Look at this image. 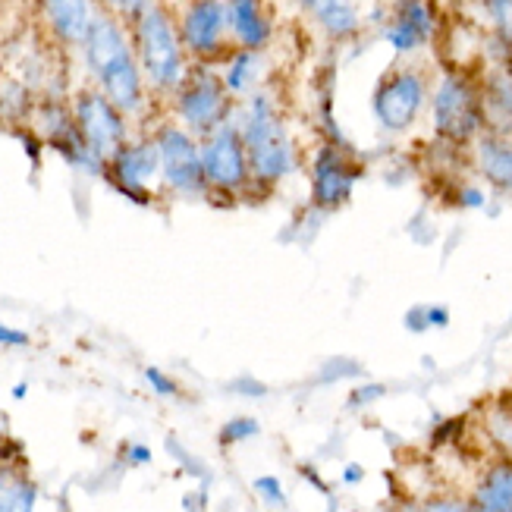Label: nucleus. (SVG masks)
<instances>
[{"instance_id":"f257e3e1","label":"nucleus","mask_w":512,"mask_h":512,"mask_svg":"<svg viewBox=\"0 0 512 512\" xmlns=\"http://www.w3.org/2000/svg\"><path fill=\"white\" fill-rule=\"evenodd\" d=\"M79 57L88 82L114 101L132 123H142L148 117V107L154 104V98L145 85L126 19L98 7L92 26H88L79 44Z\"/></svg>"},{"instance_id":"f03ea898","label":"nucleus","mask_w":512,"mask_h":512,"mask_svg":"<svg viewBox=\"0 0 512 512\" xmlns=\"http://www.w3.org/2000/svg\"><path fill=\"white\" fill-rule=\"evenodd\" d=\"M236 126L249 151L255 176V192L271 195L305 167V154L289 126L286 107L271 85L258 88L255 95L236 104Z\"/></svg>"},{"instance_id":"7ed1b4c3","label":"nucleus","mask_w":512,"mask_h":512,"mask_svg":"<svg viewBox=\"0 0 512 512\" xmlns=\"http://www.w3.org/2000/svg\"><path fill=\"white\" fill-rule=\"evenodd\" d=\"M129 35L151 98L158 104H167L192 66L173 7L164 4V0H154V4L129 19Z\"/></svg>"},{"instance_id":"20e7f679","label":"nucleus","mask_w":512,"mask_h":512,"mask_svg":"<svg viewBox=\"0 0 512 512\" xmlns=\"http://www.w3.org/2000/svg\"><path fill=\"white\" fill-rule=\"evenodd\" d=\"M431 139L456 148H469L487 129L481 70L465 63H450L434 76L428 101Z\"/></svg>"},{"instance_id":"39448f33","label":"nucleus","mask_w":512,"mask_h":512,"mask_svg":"<svg viewBox=\"0 0 512 512\" xmlns=\"http://www.w3.org/2000/svg\"><path fill=\"white\" fill-rule=\"evenodd\" d=\"M434 76L415 57H399L381 73L371 92V117L387 136H406L428 114Z\"/></svg>"},{"instance_id":"423d86ee","label":"nucleus","mask_w":512,"mask_h":512,"mask_svg":"<svg viewBox=\"0 0 512 512\" xmlns=\"http://www.w3.org/2000/svg\"><path fill=\"white\" fill-rule=\"evenodd\" d=\"M236 104L239 101L230 95V88L224 85V76H220L217 66L192 63L186 79L167 101V110L176 123L202 139L217 126H224L236 117Z\"/></svg>"},{"instance_id":"0eeeda50","label":"nucleus","mask_w":512,"mask_h":512,"mask_svg":"<svg viewBox=\"0 0 512 512\" xmlns=\"http://www.w3.org/2000/svg\"><path fill=\"white\" fill-rule=\"evenodd\" d=\"M202 170H205V186L211 202L236 205L255 192L249 151L246 142H242L236 120L202 136Z\"/></svg>"},{"instance_id":"6e6552de","label":"nucleus","mask_w":512,"mask_h":512,"mask_svg":"<svg viewBox=\"0 0 512 512\" xmlns=\"http://www.w3.org/2000/svg\"><path fill=\"white\" fill-rule=\"evenodd\" d=\"M308 167V205L321 214H337L349 205V198L365 176V164L349 142L321 139L305 158Z\"/></svg>"},{"instance_id":"1a4fd4ad","label":"nucleus","mask_w":512,"mask_h":512,"mask_svg":"<svg viewBox=\"0 0 512 512\" xmlns=\"http://www.w3.org/2000/svg\"><path fill=\"white\" fill-rule=\"evenodd\" d=\"M161 154V186L173 198H208L202 170V139L180 126L173 117L158 120L151 129Z\"/></svg>"},{"instance_id":"9d476101","label":"nucleus","mask_w":512,"mask_h":512,"mask_svg":"<svg viewBox=\"0 0 512 512\" xmlns=\"http://www.w3.org/2000/svg\"><path fill=\"white\" fill-rule=\"evenodd\" d=\"M104 180L123 198H129V202H136L142 208L158 202L164 195L161 154H158V145H154V136L148 129L132 132V136L110 154L104 164Z\"/></svg>"},{"instance_id":"9b49d317","label":"nucleus","mask_w":512,"mask_h":512,"mask_svg":"<svg viewBox=\"0 0 512 512\" xmlns=\"http://www.w3.org/2000/svg\"><path fill=\"white\" fill-rule=\"evenodd\" d=\"M173 13L192 63L220 66L236 48L224 0H183L180 7H173Z\"/></svg>"},{"instance_id":"f8f14e48","label":"nucleus","mask_w":512,"mask_h":512,"mask_svg":"<svg viewBox=\"0 0 512 512\" xmlns=\"http://www.w3.org/2000/svg\"><path fill=\"white\" fill-rule=\"evenodd\" d=\"M70 107H73L76 126L82 132L88 151H92L101 164H107L110 154L136 132L132 129V120L104 92H98L92 82L76 88L70 98Z\"/></svg>"},{"instance_id":"ddd939ff","label":"nucleus","mask_w":512,"mask_h":512,"mask_svg":"<svg viewBox=\"0 0 512 512\" xmlns=\"http://www.w3.org/2000/svg\"><path fill=\"white\" fill-rule=\"evenodd\" d=\"M440 35V13L434 0H390L381 22V38L396 57L425 54Z\"/></svg>"},{"instance_id":"4468645a","label":"nucleus","mask_w":512,"mask_h":512,"mask_svg":"<svg viewBox=\"0 0 512 512\" xmlns=\"http://www.w3.org/2000/svg\"><path fill=\"white\" fill-rule=\"evenodd\" d=\"M293 7L330 44H349L368 29L362 0H293Z\"/></svg>"},{"instance_id":"2eb2a0df","label":"nucleus","mask_w":512,"mask_h":512,"mask_svg":"<svg viewBox=\"0 0 512 512\" xmlns=\"http://www.w3.org/2000/svg\"><path fill=\"white\" fill-rule=\"evenodd\" d=\"M469 167L484 189L512 198V132L484 129L469 145Z\"/></svg>"},{"instance_id":"dca6fc26","label":"nucleus","mask_w":512,"mask_h":512,"mask_svg":"<svg viewBox=\"0 0 512 512\" xmlns=\"http://www.w3.org/2000/svg\"><path fill=\"white\" fill-rule=\"evenodd\" d=\"M236 48L271 51L277 41V16L271 0H224Z\"/></svg>"},{"instance_id":"f3484780","label":"nucleus","mask_w":512,"mask_h":512,"mask_svg":"<svg viewBox=\"0 0 512 512\" xmlns=\"http://www.w3.org/2000/svg\"><path fill=\"white\" fill-rule=\"evenodd\" d=\"M98 7V0H41V16L44 26H48V35L63 51H79Z\"/></svg>"},{"instance_id":"a211bd4d","label":"nucleus","mask_w":512,"mask_h":512,"mask_svg":"<svg viewBox=\"0 0 512 512\" xmlns=\"http://www.w3.org/2000/svg\"><path fill=\"white\" fill-rule=\"evenodd\" d=\"M465 497L481 512H512V456L497 453L487 459Z\"/></svg>"},{"instance_id":"6ab92c4d","label":"nucleus","mask_w":512,"mask_h":512,"mask_svg":"<svg viewBox=\"0 0 512 512\" xmlns=\"http://www.w3.org/2000/svg\"><path fill=\"white\" fill-rule=\"evenodd\" d=\"M271 51H246V48H233L227 54V60L217 66L220 76H224V85L230 88V95L236 101H246L249 95H255L258 88L271 85L267 76H271V60H267Z\"/></svg>"},{"instance_id":"aec40b11","label":"nucleus","mask_w":512,"mask_h":512,"mask_svg":"<svg viewBox=\"0 0 512 512\" xmlns=\"http://www.w3.org/2000/svg\"><path fill=\"white\" fill-rule=\"evenodd\" d=\"M41 487L26 462H0V512H38Z\"/></svg>"},{"instance_id":"412c9836","label":"nucleus","mask_w":512,"mask_h":512,"mask_svg":"<svg viewBox=\"0 0 512 512\" xmlns=\"http://www.w3.org/2000/svg\"><path fill=\"white\" fill-rule=\"evenodd\" d=\"M35 107H38V98L26 79L0 76V117L10 123H26L32 120Z\"/></svg>"},{"instance_id":"4be33fe9","label":"nucleus","mask_w":512,"mask_h":512,"mask_svg":"<svg viewBox=\"0 0 512 512\" xmlns=\"http://www.w3.org/2000/svg\"><path fill=\"white\" fill-rule=\"evenodd\" d=\"M258 434H261V421L255 415H233L217 428V443H220V450H233L255 440Z\"/></svg>"},{"instance_id":"5701e85b","label":"nucleus","mask_w":512,"mask_h":512,"mask_svg":"<svg viewBox=\"0 0 512 512\" xmlns=\"http://www.w3.org/2000/svg\"><path fill=\"white\" fill-rule=\"evenodd\" d=\"M142 377H145V384L154 396H161V399H180L183 396V387L176 384V377H170L158 365H145Z\"/></svg>"},{"instance_id":"b1692460","label":"nucleus","mask_w":512,"mask_h":512,"mask_svg":"<svg viewBox=\"0 0 512 512\" xmlns=\"http://www.w3.org/2000/svg\"><path fill=\"white\" fill-rule=\"evenodd\" d=\"M252 491L267 509H286V487L277 475H261L252 481Z\"/></svg>"},{"instance_id":"393cba45","label":"nucleus","mask_w":512,"mask_h":512,"mask_svg":"<svg viewBox=\"0 0 512 512\" xmlns=\"http://www.w3.org/2000/svg\"><path fill=\"white\" fill-rule=\"evenodd\" d=\"M418 512H475L469 497H459V494H437L428 497L425 503L418 506Z\"/></svg>"},{"instance_id":"a878e982","label":"nucleus","mask_w":512,"mask_h":512,"mask_svg":"<svg viewBox=\"0 0 512 512\" xmlns=\"http://www.w3.org/2000/svg\"><path fill=\"white\" fill-rule=\"evenodd\" d=\"M359 374H362L359 362H352V359H330L318 371V381L321 384H333V381H346V377H359Z\"/></svg>"},{"instance_id":"bb28decb","label":"nucleus","mask_w":512,"mask_h":512,"mask_svg":"<svg viewBox=\"0 0 512 512\" xmlns=\"http://www.w3.org/2000/svg\"><path fill=\"white\" fill-rule=\"evenodd\" d=\"M384 393H387V387L384 384H359L355 390H349V396H346V409H352V412H359V409H368V406H374L377 399H384Z\"/></svg>"},{"instance_id":"cd10ccee","label":"nucleus","mask_w":512,"mask_h":512,"mask_svg":"<svg viewBox=\"0 0 512 512\" xmlns=\"http://www.w3.org/2000/svg\"><path fill=\"white\" fill-rule=\"evenodd\" d=\"M120 459H123V465H129V469H142V465H151L154 453H151L148 443H136V440H129V443H123Z\"/></svg>"},{"instance_id":"c85d7f7f","label":"nucleus","mask_w":512,"mask_h":512,"mask_svg":"<svg viewBox=\"0 0 512 512\" xmlns=\"http://www.w3.org/2000/svg\"><path fill=\"white\" fill-rule=\"evenodd\" d=\"M167 447H170V453H173V459H176V462H183V469H186V472H189L192 478H202V481L208 484V469H205L202 462H198V459H192V456H189V453H186V450L180 447V443L173 440V437L167 440Z\"/></svg>"},{"instance_id":"c756f323","label":"nucleus","mask_w":512,"mask_h":512,"mask_svg":"<svg viewBox=\"0 0 512 512\" xmlns=\"http://www.w3.org/2000/svg\"><path fill=\"white\" fill-rule=\"evenodd\" d=\"M98 4L104 7V10H110V13H117L120 19H132L136 13H142L148 4H154V0H98Z\"/></svg>"},{"instance_id":"7c9ffc66","label":"nucleus","mask_w":512,"mask_h":512,"mask_svg":"<svg viewBox=\"0 0 512 512\" xmlns=\"http://www.w3.org/2000/svg\"><path fill=\"white\" fill-rule=\"evenodd\" d=\"M230 393H236V396H249V399H261V396H267V384H261L258 377H236V381H230V387H227Z\"/></svg>"},{"instance_id":"2f4dec72","label":"nucleus","mask_w":512,"mask_h":512,"mask_svg":"<svg viewBox=\"0 0 512 512\" xmlns=\"http://www.w3.org/2000/svg\"><path fill=\"white\" fill-rule=\"evenodd\" d=\"M0 346L4 349H26V346H32V337L22 327H10V324L0 321Z\"/></svg>"},{"instance_id":"473e14b6","label":"nucleus","mask_w":512,"mask_h":512,"mask_svg":"<svg viewBox=\"0 0 512 512\" xmlns=\"http://www.w3.org/2000/svg\"><path fill=\"white\" fill-rule=\"evenodd\" d=\"M299 475L311 484V487H315V491L321 494V497H327L330 503H333V491H330V487H327V481L321 478V472L315 469V465H308V462H302L299 465Z\"/></svg>"},{"instance_id":"72a5a7b5","label":"nucleus","mask_w":512,"mask_h":512,"mask_svg":"<svg viewBox=\"0 0 512 512\" xmlns=\"http://www.w3.org/2000/svg\"><path fill=\"white\" fill-rule=\"evenodd\" d=\"M406 327H409L412 333H425V330H431L428 305H421V308H412L409 315H406Z\"/></svg>"},{"instance_id":"f704fd0d","label":"nucleus","mask_w":512,"mask_h":512,"mask_svg":"<svg viewBox=\"0 0 512 512\" xmlns=\"http://www.w3.org/2000/svg\"><path fill=\"white\" fill-rule=\"evenodd\" d=\"M362 478H365V469H362L359 462H349V465H343V484H346V487L362 484Z\"/></svg>"},{"instance_id":"c9c22d12","label":"nucleus","mask_w":512,"mask_h":512,"mask_svg":"<svg viewBox=\"0 0 512 512\" xmlns=\"http://www.w3.org/2000/svg\"><path fill=\"white\" fill-rule=\"evenodd\" d=\"M183 506H186L189 512H205V509H208V491H205V487H202V491L189 494V497L183 500Z\"/></svg>"},{"instance_id":"e433bc0d","label":"nucleus","mask_w":512,"mask_h":512,"mask_svg":"<svg viewBox=\"0 0 512 512\" xmlns=\"http://www.w3.org/2000/svg\"><path fill=\"white\" fill-rule=\"evenodd\" d=\"M26 396H29V384H16L13 387V399H19V403H22Z\"/></svg>"},{"instance_id":"4c0bfd02","label":"nucleus","mask_w":512,"mask_h":512,"mask_svg":"<svg viewBox=\"0 0 512 512\" xmlns=\"http://www.w3.org/2000/svg\"><path fill=\"white\" fill-rule=\"evenodd\" d=\"M4 437H7V431H4V428H0V443H4Z\"/></svg>"},{"instance_id":"58836bf2","label":"nucleus","mask_w":512,"mask_h":512,"mask_svg":"<svg viewBox=\"0 0 512 512\" xmlns=\"http://www.w3.org/2000/svg\"><path fill=\"white\" fill-rule=\"evenodd\" d=\"M0 123H4V117H0Z\"/></svg>"}]
</instances>
